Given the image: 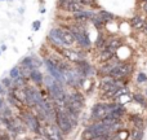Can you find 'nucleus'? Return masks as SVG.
Wrapping results in <instances>:
<instances>
[{
	"mask_svg": "<svg viewBox=\"0 0 147 140\" xmlns=\"http://www.w3.org/2000/svg\"><path fill=\"white\" fill-rule=\"evenodd\" d=\"M121 104H97L92 109V118L97 121H102L110 115V113L115 109V108L120 107Z\"/></svg>",
	"mask_w": 147,
	"mask_h": 140,
	"instance_id": "f257e3e1",
	"label": "nucleus"
},
{
	"mask_svg": "<svg viewBox=\"0 0 147 140\" xmlns=\"http://www.w3.org/2000/svg\"><path fill=\"white\" fill-rule=\"evenodd\" d=\"M56 125L58 126V128L65 134V135H66V134H70V131H71L72 127H74V123H72V121L70 120L69 115H67V113L65 112L63 109H59V108H57Z\"/></svg>",
	"mask_w": 147,
	"mask_h": 140,
	"instance_id": "f03ea898",
	"label": "nucleus"
},
{
	"mask_svg": "<svg viewBox=\"0 0 147 140\" xmlns=\"http://www.w3.org/2000/svg\"><path fill=\"white\" fill-rule=\"evenodd\" d=\"M84 104H85V100H84L83 95H81L79 91H75V92H72V94L69 95L66 107L65 108H67V109L72 110L74 113L79 114V113L81 112V109H83Z\"/></svg>",
	"mask_w": 147,
	"mask_h": 140,
	"instance_id": "7ed1b4c3",
	"label": "nucleus"
},
{
	"mask_svg": "<svg viewBox=\"0 0 147 140\" xmlns=\"http://www.w3.org/2000/svg\"><path fill=\"white\" fill-rule=\"evenodd\" d=\"M71 31L75 35V39H76V43L79 44L81 49H89L92 47V42L89 39L88 34H86L85 29H83L81 26H70Z\"/></svg>",
	"mask_w": 147,
	"mask_h": 140,
	"instance_id": "20e7f679",
	"label": "nucleus"
},
{
	"mask_svg": "<svg viewBox=\"0 0 147 140\" xmlns=\"http://www.w3.org/2000/svg\"><path fill=\"white\" fill-rule=\"evenodd\" d=\"M21 120L25 122L26 127H28L32 132L35 134H41V126L39 122V118L36 115H34L30 112H21Z\"/></svg>",
	"mask_w": 147,
	"mask_h": 140,
	"instance_id": "39448f33",
	"label": "nucleus"
},
{
	"mask_svg": "<svg viewBox=\"0 0 147 140\" xmlns=\"http://www.w3.org/2000/svg\"><path fill=\"white\" fill-rule=\"evenodd\" d=\"M44 64H45L47 69L49 71V75H52L54 79H56L57 82H59V83H66V78H65V73L59 69L58 66H57L56 64H54L53 61H52L51 59H44Z\"/></svg>",
	"mask_w": 147,
	"mask_h": 140,
	"instance_id": "423d86ee",
	"label": "nucleus"
},
{
	"mask_svg": "<svg viewBox=\"0 0 147 140\" xmlns=\"http://www.w3.org/2000/svg\"><path fill=\"white\" fill-rule=\"evenodd\" d=\"M58 52L65 57V59H67L69 61H71V62H75V64H78V62L85 60V55H84V52L75 51V49H72V48H63V47H58Z\"/></svg>",
	"mask_w": 147,
	"mask_h": 140,
	"instance_id": "0eeeda50",
	"label": "nucleus"
},
{
	"mask_svg": "<svg viewBox=\"0 0 147 140\" xmlns=\"http://www.w3.org/2000/svg\"><path fill=\"white\" fill-rule=\"evenodd\" d=\"M132 71H133L132 64H128V62H119V64L114 68V70L111 71L110 76H112V78H115V79H121V78L128 76Z\"/></svg>",
	"mask_w": 147,
	"mask_h": 140,
	"instance_id": "6e6552de",
	"label": "nucleus"
},
{
	"mask_svg": "<svg viewBox=\"0 0 147 140\" xmlns=\"http://www.w3.org/2000/svg\"><path fill=\"white\" fill-rule=\"evenodd\" d=\"M41 65V61L40 60H38L35 56H28V57H25V59L22 60V62H21V68H22L23 73H28L30 74L31 70L36 69L38 66H40ZM25 75V74H23Z\"/></svg>",
	"mask_w": 147,
	"mask_h": 140,
	"instance_id": "1a4fd4ad",
	"label": "nucleus"
},
{
	"mask_svg": "<svg viewBox=\"0 0 147 140\" xmlns=\"http://www.w3.org/2000/svg\"><path fill=\"white\" fill-rule=\"evenodd\" d=\"M62 134L63 132L59 130L57 125H48L44 128V138L47 140H63Z\"/></svg>",
	"mask_w": 147,
	"mask_h": 140,
	"instance_id": "9d476101",
	"label": "nucleus"
},
{
	"mask_svg": "<svg viewBox=\"0 0 147 140\" xmlns=\"http://www.w3.org/2000/svg\"><path fill=\"white\" fill-rule=\"evenodd\" d=\"M76 69L80 71V74L84 76V78H90V76H93V75L97 74V70L94 69L93 65H90L89 62H86L85 60L78 62V64H76Z\"/></svg>",
	"mask_w": 147,
	"mask_h": 140,
	"instance_id": "9b49d317",
	"label": "nucleus"
},
{
	"mask_svg": "<svg viewBox=\"0 0 147 140\" xmlns=\"http://www.w3.org/2000/svg\"><path fill=\"white\" fill-rule=\"evenodd\" d=\"M48 39L54 47H65L63 38H62V29L61 27H54L49 31Z\"/></svg>",
	"mask_w": 147,
	"mask_h": 140,
	"instance_id": "f8f14e48",
	"label": "nucleus"
},
{
	"mask_svg": "<svg viewBox=\"0 0 147 140\" xmlns=\"http://www.w3.org/2000/svg\"><path fill=\"white\" fill-rule=\"evenodd\" d=\"M117 64H119V61H117V60H115V57H114V59L110 60V61L103 62V65H101V68L97 70V73H98L101 76H107V75H110V74H111V71L114 70V68L116 66Z\"/></svg>",
	"mask_w": 147,
	"mask_h": 140,
	"instance_id": "ddd939ff",
	"label": "nucleus"
},
{
	"mask_svg": "<svg viewBox=\"0 0 147 140\" xmlns=\"http://www.w3.org/2000/svg\"><path fill=\"white\" fill-rule=\"evenodd\" d=\"M96 16V12L93 10H80L78 13H74V20L78 21L79 23H83V22H86V21H90L92 18Z\"/></svg>",
	"mask_w": 147,
	"mask_h": 140,
	"instance_id": "4468645a",
	"label": "nucleus"
},
{
	"mask_svg": "<svg viewBox=\"0 0 147 140\" xmlns=\"http://www.w3.org/2000/svg\"><path fill=\"white\" fill-rule=\"evenodd\" d=\"M62 29V38H63V43L65 46L67 47H72L74 44L76 43V39H75V35H74V33L71 31V29L67 27V29Z\"/></svg>",
	"mask_w": 147,
	"mask_h": 140,
	"instance_id": "2eb2a0df",
	"label": "nucleus"
},
{
	"mask_svg": "<svg viewBox=\"0 0 147 140\" xmlns=\"http://www.w3.org/2000/svg\"><path fill=\"white\" fill-rule=\"evenodd\" d=\"M123 46V42L120 38H111L107 40L106 46H105V48L109 49V51L114 52V53H116V51L120 48V47Z\"/></svg>",
	"mask_w": 147,
	"mask_h": 140,
	"instance_id": "dca6fc26",
	"label": "nucleus"
},
{
	"mask_svg": "<svg viewBox=\"0 0 147 140\" xmlns=\"http://www.w3.org/2000/svg\"><path fill=\"white\" fill-rule=\"evenodd\" d=\"M114 57H115L114 52H111V51H109V49L103 48V49H101V51H99L98 56H97V61L101 62V64H103V62H107V61H110V60H112Z\"/></svg>",
	"mask_w": 147,
	"mask_h": 140,
	"instance_id": "f3484780",
	"label": "nucleus"
},
{
	"mask_svg": "<svg viewBox=\"0 0 147 140\" xmlns=\"http://www.w3.org/2000/svg\"><path fill=\"white\" fill-rule=\"evenodd\" d=\"M63 10H66V12H70V13H78L80 12V10H84V5L80 4L79 1H76V0H74V1H71L70 4H67L66 7L63 8Z\"/></svg>",
	"mask_w": 147,
	"mask_h": 140,
	"instance_id": "a211bd4d",
	"label": "nucleus"
},
{
	"mask_svg": "<svg viewBox=\"0 0 147 140\" xmlns=\"http://www.w3.org/2000/svg\"><path fill=\"white\" fill-rule=\"evenodd\" d=\"M30 79L38 86H41L44 83V75L38 69H34L30 71Z\"/></svg>",
	"mask_w": 147,
	"mask_h": 140,
	"instance_id": "6ab92c4d",
	"label": "nucleus"
},
{
	"mask_svg": "<svg viewBox=\"0 0 147 140\" xmlns=\"http://www.w3.org/2000/svg\"><path fill=\"white\" fill-rule=\"evenodd\" d=\"M130 25H132V27L137 29V30H143L146 22L143 21V18L141 17V16H134V17L130 20Z\"/></svg>",
	"mask_w": 147,
	"mask_h": 140,
	"instance_id": "aec40b11",
	"label": "nucleus"
},
{
	"mask_svg": "<svg viewBox=\"0 0 147 140\" xmlns=\"http://www.w3.org/2000/svg\"><path fill=\"white\" fill-rule=\"evenodd\" d=\"M97 16H98V17L101 18V20L103 21L105 23L111 22V21L115 18V16L112 14V13L107 12V10H99V12H97Z\"/></svg>",
	"mask_w": 147,
	"mask_h": 140,
	"instance_id": "412c9836",
	"label": "nucleus"
},
{
	"mask_svg": "<svg viewBox=\"0 0 147 140\" xmlns=\"http://www.w3.org/2000/svg\"><path fill=\"white\" fill-rule=\"evenodd\" d=\"M23 75V70H22V68L21 66H14L12 70H10V73H9V76L12 79H16V78H20V76H22ZM25 76V75H23Z\"/></svg>",
	"mask_w": 147,
	"mask_h": 140,
	"instance_id": "4be33fe9",
	"label": "nucleus"
},
{
	"mask_svg": "<svg viewBox=\"0 0 147 140\" xmlns=\"http://www.w3.org/2000/svg\"><path fill=\"white\" fill-rule=\"evenodd\" d=\"M130 121H132L133 125L136 126V128H141V130H142L143 126H145L143 120L141 117H138V115H132V117H130Z\"/></svg>",
	"mask_w": 147,
	"mask_h": 140,
	"instance_id": "5701e85b",
	"label": "nucleus"
},
{
	"mask_svg": "<svg viewBox=\"0 0 147 140\" xmlns=\"http://www.w3.org/2000/svg\"><path fill=\"white\" fill-rule=\"evenodd\" d=\"M106 43H107V40H106V38H105L103 35H99L98 38H97V42H96V48L97 49H103L105 48V46H106Z\"/></svg>",
	"mask_w": 147,
	"mask_h": 140,
	"instance_id": "b1692460",
	"label": "nucleus"
},
{
	"mask_svg": "<svg viewBox=\"0 0 147 140\" xmlns=\"http://www.w3.org/2000/svg\"><path fill=\"white\" fill-rule=\"evenodd\" d=\"M143 138V131L141 128H136L132 132V139L133 140H142Z\"/></svg>",
	"mask_w": 147,
	"mask_h": 140,
	"instance_id": "393cba45",
	"label": "nucleus"
},
{
	"mask_svg": "<svg viewBox=\"0 0 147 140\" xmlns=\"http://www.w3.org/2000/svg\"><path fill=\"white\" fill-rule=\"evenodd\" d=\"M133 99H134L138 104L142 105V107H147V101H146V99L142 96V95H138L137 94V95H134V96H133Z\"/></svg>",
	"mask_w": 147,
	"mask_h": 140,
	"instance_id": "a878e982",
	"label": "nucleus"
},
{
	"mask_svg": "<svg viewBox=\"0 0 147 140\" xmlns=\"http://www.w3.org/2000/svg\"><path fill=\"white\" fill-rule=\"evenodd\" d=\"M137 81H138V83H143V82H147V75L146 74H143V73H140L137 75Z\"/></svg>",
	"mask_w": 147,
	"mask_h": 140,
	"instance_id": "bb28decb",
	"label": "nucleus"
},
{
	"mask_svg": "<svg viewBox=\"0 0 147 140\" xmlns=\"http://www.w3.org/2000/svg\"><path fill=\"white\" fill-rule=\"evenodd\" d=\"M3 84H4L5 87H8V88H9V87H12L13 86V84H12V78H10V79L4 78V79H3Z\"/></svg>",
	"mask_w": 147,
	"mask_h": 140,
	"instance_id": "cd10ccee",
	"label": "nucleus"
},
{
	"mask_svg": "<svg viewBox=\"0 0 147 140\" xmlns=\"http://www.w3.org/2000/svg\"><path fill=\"white\" fill-rule=\"evenodd\" d=\"M111 135H109V136H99V138H92V139H89V140H110L109 138Z\"/></svg>",
	"mask_w": 147,
	"mask_h": 140,
	"instance_id": "c85d7f7f",
	"label": "nucleus"
},
{
	"mask_svg": "<svg viewBox=\"0 0 147 140\" xmlns=\"http://www.w3.org/2000/svg\"><path fill=\"white\" fill-rule=\"evenodd\" d=\"M39 27H40V22H39V21H36V22H34V30H38Z\"/></svg>",
	"mask_w": 147,
	"mask_h": 140,
	"instance_id": "c756f323",
	"label": "nucleus"
},
{
	"mask_svg": "<svg viewBox=\"0 0 147 140\" xmlns=\"http://www.w3.org/2000/svg\"><path fill=\"white\" fill-rule=\"evenodd\" d=\"M142 9L147 13V1H146V3H143V4H142Z\"/></svg>",
	"mask_w": 147,
	"mask_h": 140,
	"instance_id": "7c9ffc66",
	"label": "nucleus"
},
{
	"mask_svg": "<svg viewBox=\"0 0 147 140\" xmlns=\"http://www.w3.org/2000/svg\"><path fill=\"white\" fill-rule=\"evenodd\" d=\"M3 108H4V101H3V100L0 99V112L3 110Z\"/></svg>",
	"mask_w": 147,
	"mask_h": 140,
	"instance_id": "2f4dec72",
	"label": "nucleus"
},
{
	"mask_svg": "<svg viewBox=\"0 0 147 140\" xmlns=\"http://www.w3.org/2000/svg\"><path fill=\"white\" fill-rule=\"evenodd\" d=\"M143 31H145V34H146V35H147V23H146V25H145V27H143Z\"/></svg>",
	"mask_w": 147,
	"mask_h": 140,
	"instance_id": "473e14b6",
	"label": "nucleus"
},
{
	"mask_svg": "<svg viewBox=\"0 0 147 140\" xmlns=\"http://www.w3.org/2000/svg\"><path fill=\"white\" fill-rule=\"evenodd\" d=\"M0 94H4V91H3V87H1V84H0Z\"/></svg>",
	"mask_w": 147,
	"mask_h": 140,
	"instance_id": "72a5a7b5",
	"label": "nucleus"
},
{
	"mask_svg": "<svg viewBox=\"0 0 147 140\" xmlns=\"http://www.w3.org/2000/svg\"><path fill=\"white\" fill-rule=\"evenodd\" d=\"M142 1H143V3H146V1H147V0H142Z\"/></svg>",
	"mask_w": 147,
	"mask_h": 140,
	"instance_id": "f704fd0d",
	"label": "nucleus"
},
{
	"mask_svg": "<svg viewBox=\"0 0 147 140\" xmlns=\"http://www.w3.org/2000/svg\"><path fill=\"white\" fill-rule=\"evenodd\" d=\"M146 95H147V89H146Z\"/></svg>",
	"mask_w": 147,
	"mask_h": 140,
	"instance_id": "c9c22d12",
	"label": "nucleus"
}]
</instances>
